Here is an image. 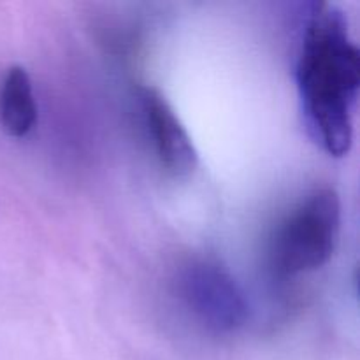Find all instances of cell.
<instances>
[{
    "label": "cell",
    "instance_id": "1",
    "mask_svg": "<svg viewBox=\"0 0 360 360\" xmlns=\"http://www.w3.org/2000/svg\"><path fill=\"white\" fill-rule=\"evenodd\" d=\"M295 77L302 115L315 143L330 157L350 153L360 53L350 39L347 16L333 4L313 7Z\"/></svg>",
    "mask_w": 360,
    "mask_h": 360
},
{
    "label": "cell",
    "instance_id": "2",
    "mask_svg": "<svg viewBox=\"0 0 360 360\" xmlns=\"http://www.w3.org/2000/svg\"><path fill=\"white\" fill-rule=\"evenodd\" d=\"M341 231V202L333 188L309 193L278 229L273 260L285 276L309 273L334 255Z\"/></svg>",
    "mask_w": 360,
    "mask_h": 360
},
{
    "label": "cell",
    "instance_id": "3",
    "mask_svg": "<svg viewBox=\"0 0 360 360\" xmlns=\"http://www.w3.org/2000/svg\"><path fill=\"white\" fill-rule=\"evenodd\" d=\"M176 285L186 308L207 329L232 333L246 323L245 294L220 264L192 260L181 267Z\"/></svg>",
    "mask_w": 360,
    "mask_h": 360
},
{
    "label": "cell",
    "instance_id": "4",
    "mask_svg": "<svg viewBox=\"0 0 360 360\" xmlns=\"http://www.w3.org/2000/svg\"><path fill=\"white\" fill-rule=\"evenodd\" d=\"M141 102L155 150L165 171L176 178L192 174L199 162L197 150L167 98L157 88L146 86L141 91Z\"/></svg>",
    "mask_w": 360,
    "mask_h": 360
},
{
    "label": "cell",
    "instance_id": "5",
    "mask_svg": "<svg viewBox=\"0 0 360 360\" xmlns=\"http://www.w3.org/2000/svg\"><path fill=\"white\" fill-rule=\"evenodd\" d=\"M0 123L13 137H25L37 123L32 79L21 65L7 69L0 86Z\"/></svg>",
    "mask_w": 360,
    "mask_h": 360
}]
</instances>
